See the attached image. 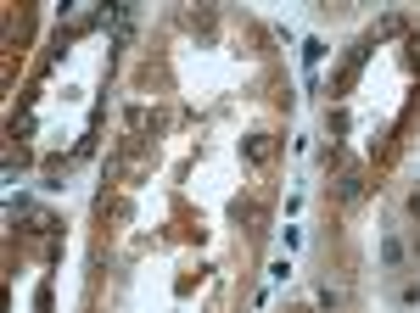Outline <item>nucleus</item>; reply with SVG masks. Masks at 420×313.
<instances>
[{"mask_svg": "<svg viewBox=\"0 0 420 313\" xmlns=\"http://www.w3.org/2000/svg\"><path fill=\"white\" fill-rule=\"evenodd\" d=\"M409 213H420V196H409Z\"/></svg>", "mask_w": 420, "mask_h": 313, "instance_id": "f257e3e1", "label": "nucleus"}]
</instances>
